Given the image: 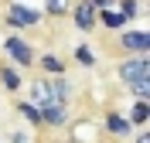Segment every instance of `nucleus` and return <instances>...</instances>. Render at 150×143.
<instances>
[{"mask_svg":"<svg viewBox=\"0 0 150 143\" xmlns=\"http://www.w3.org/2000/svg\"><path fill=\"white\" fill-rule=\"evenodd\" d=\"M96 24H99V27H106V31H116V34H120L130 20L123 17L116 7H106V10H96Z\"/></svg>","mask_w":150,"mask_h":143,"instance_id":"9","label":"nucleus"},{"mask_svg":"<svg viewBox=\"0 0 150 143\" xmlns=\"http://www.w3.org/2000/svg\"><path fill=\"white\" fill-rule=\"evenodd\" d=\"M126 119L133 123V130H140V126L150 123V99H137V102L130 106V113H126Z\"/></svg>","mask_w":150,"mask_h":143,"instance_id":"11","label":"nucleus"},{"mask_svg":"<svg viewBox=\"0 0 150 143\" xmlns=\"http://www.w3.org/2000/svg\"><path fill=\"white\" fill-rule=\"evenodd\" d=\"M68 17H72V27L82 31V34H92L99 24H96V10L89 7V0H75L72 10H68Z\"/></svg>","mask_w":150,"mask_h":143,"instance_id":"7","label":"nucleus"},{"mask_svg":"<svg viewBox=\"0 0 150 143\" xmlns=\"http://www.w3.org/2000/svg\"><path fill=\"white\" fill-rule=\"evenodd\" d=\"M116 78L123 85H133V82H143L150 78V68H147V55H126L116 65Z\"/></svg>","mask_w":150,"mask_h":143,"instance_id":"3","label":"nucleus"},{"mask_svg":"<svg viewBox=\"0 0 150 143\" xmlns=\"http://www.w3.org/2000/svg\"><path fill=\"white\" fill-rule=\"evenodd\" d=\"M133 143H150V133H147V126L133 130Z\"/></svg>","mask_w":150,"mask_h":143,"instance_id":"19","label":"nucleus"},{"mask_svg":"<svg viewBox=\"0 0 150 143\" xmlns=\"http://www.w3.org/2000/svg\"><path fill=\"white\" fill-rule=\"evenodd\" d=\"M103 130L112 136V140H130V136H133V123L126 119V113H120V109H106Z\"/></svg>","mask_w":150,"mask_h":143,"instance_id":"6","label":"nucleus"},{"mask_svg":"<svg viewBox=\"0 0 150 143\" xmlns=\"http://www.w3.org/2000/svg\"><path fill=\"white\" fill-rule=\"evenodd\" d=\"M0 85L7 89L10 95H17L21 89H24V75H21V68H14V65H0Z\"/></svg>","mask_w":150,"mask_h":143,"instance_id":"10","label":"nucleus"},{"mask_svg":"<svg viewBox=\"0 0 150 143\" xmlns=\"http://www.w3.org/2000/svg\"><path fill=\"white\" fill-rule=\"evenodd\" d=\"M45 75H65V61L58 55H51V51H45V55H38V61H34Z\"/></svg>","mask_w":150,"mask_h":143,"instance_id":"13","label":"nucleus"},{"mask_svg":"<svg viewBox=\"0 0 150 143\" xmlns=\"http://www.w3.org/2000/svg\"><path fill=\"white\" fill-rule=\"evenodd\" d=\"M137 99H150V78H143V82H133V85H126Z\"/></svg>","mask_w":150,"mask_h":143,"instance_id":"18","label":"nucleus"},{"mask_svg":"<svg viewBox=\"0 0 150 143\" xmlns=\"http://www.w3.org/2000/svg\"><path fill=\"white\" fill-rule=\"evenodd\" d=\"M116 44H120L123 55H147L150 51V34L143 27H123L120 38H116Z\"/></svg>","mask_w":150,"mask_h":143,"instance_id":"4","label":"nucleus"},{"mask_svg":"<svg viewBox=\"0 0 150 143\" xmlns=\"http://www.w3.org/2000/svg\"><path fill=\"white\" fill-rule=\"evenodd\" d=\"M72 0H45V17H68Z\"/></svg>","mask_w":150,"mask_h":143,"instance_id":"17","label":"nucleus"},{"mask_svg":"<svg viewBox=\"0 0 150 143\" xmlns=\"http://www.w3.org/2000/svg\"><path fill=\"white\" fill-rule=\"evenodd\" d=\"M4 24H7L14 34H21V31H31L41 24V10L28 7V4H10L7 14H4Z\"/></svg>","mask_w":150,"mask_h":143,"instance_id":"2","label":"nucleus"},{"mask_svg":"<svg viewBox=\"0 0 150 143\" xmlns=\"http://www.w3.org/2000/svg\"><path fill=\"white\" fill-rule=\"evenodd\" d=\"M72 61H75V65H82V68H96L99 58H96V51H92L89 44H75V48H72Z\"/></svg>","mask_w":150,"mask_h":143,"instance_id":"15","label":"nucleus"},{"mask_svg":"<svg viewBox=\"0 0 150 143\" xmlns=\"http://www.w3.org/2000/svg\"><path fill=\"white\" fill-rule=\"evenodd\" d=\"M38 113H41V126H48V130H62V126H68V106L65 102H55V99H48L45 106H38Z\"/></svg>","mask_w":150,"mask_h":143,"instance_id":"5","label":"nucleus"},{"mask_svg":"<svg viewBox=\"0 0 150 143\" xmlns=\"http://www.w3.org/2000/svg\"><path fill=\"white\" fill-rule=\"evenodd\" d=\"M48 99H51V92H48V78L45 75H41V78H31V82H28V102L45 106Z\"/></svg>","mask_w":150,"mask_h":143,"instance_id":"12","label":"nucleus"},{"mask_svg":"<svg viewBox=\"0 0 150 143\" xmlns=\"http://www.w3.org/2000/svg\"><path fill=\"white\" fill-rule=\"evenodd\" d=\"M48 92H51V99L55 102H72V95H75V85H72V78H65V75H51L48 78Z\"/></svg>","mask_w":150,"mask_h":143,"instance_id":"8","label":"nucleus"},{"mask_svg":"<svg viewBox=\"0 0 150 143\" xmlns=\"http://www.w3.org/2000/svg\"><path fill=\"white\" fill-rule=\"evenodd\" d=\"M4 55H7V65H14V68H34V61H38V51H34V44H31L28 38H21V34H7L4 38Z\"/></svg>","mask_w":150,"mask_h":143,"instance_id":"1","label":"nucleus"},{"mask_svg":"<svg viewBox=\"0 0 150 143\" xmlns=\"http://www.w3.org/2000/svg\"><path fill=\"white\" fill-rule=\"evenodd\" d=\"M7 143H28V133L24 130H14V133H7Z\"/></svg>","mask_w":150,"mask_h":143,"instance_id":"20","label":"nucleus"},{"mask_svg":"<svg viewBox=\"0 0 150 143\" xmlns=\"http://www.w3.org/2000/svg\"><path fill=\"white\" fill-rule=\"evenodd\" d=\"M112 7L120 10L126 20H133V17H140V14H143V0H116Z\"/></svg>","mask_w":150,"mask_h":143,"instance_id":"16","label":"nucleus"},{"mask_svg":"<svg viewBox=\"0 0 150 143\" xmlns=\"http://www.w3.org/2000/svg\"><path fill=\"white\" fill-rule=\"evenodd\" d=\"M112 4H116V0H89L92 10H106V7H112Z\"/></svg>","mask_w":150,"mask_h":143,"instance_id":"21","label":"nucleus"},{"mask_svg":"<svg viewBox=\"0 0 150 143\" xmlns=\"http://www.w3.org/2000/svg\"><path fill=\"white\" fill-rule=\"evenodd\" d=\"M14 109H17L21 119H28L34 130H41V113H38V106H34V102H28V99H17V102H14Z\"/></svg>","mask_w":150,"mask_h":143,"instance_id":"14","label":"nucleus"}]
</instances>
